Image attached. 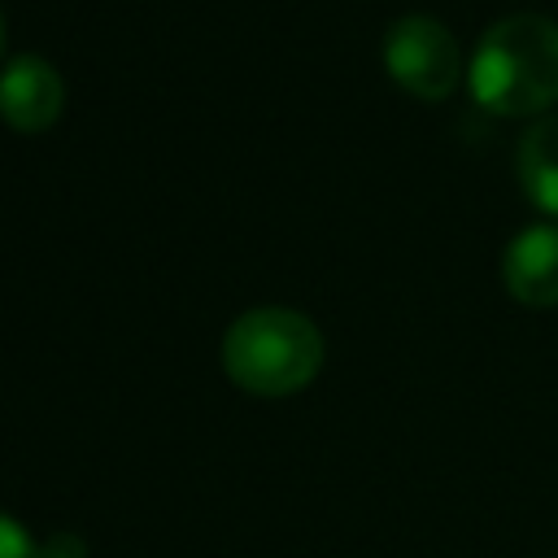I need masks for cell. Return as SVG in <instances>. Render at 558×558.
<instances>
[{
  "label": "cell",
  "instance_id": "6da1fadb",
  "mask_svg": "<svg viewBox=\"0 0 558 558\" xmlns=\"http://www.w3.org/2000/svg\"><path fill=\"white\" fill-rule=\"evenodd\" d=\"M471 96L497 118H536L558 100V22L510 13L493 22L466 70Z\"/></svg>",
  "mask_w": 558,
  "mask_h": 558
},
{
  "label": "cell",
  "instance_id": "7a4b0ae2",
  "mask_svg": "<svg viewBox=\"0 0 558 558\" xmlns=\"http://www.w3.org/2000/svg\"><path fill=\"white\" fill-rule=\"evenodd\" d=\"M222 371L253 397H292L323 371V331L288 305L248 310L222 331Z\"/></svg>",
  "mask_w": 558,
  "mask_h": 558
},
{
  "label": "cell",
  "instance_id": "3957f363",
  "mask_svg": "<svg viewBox=\"0 0 558 558\" xmlns=\"http://www.w3.org/2000/svg\"><path fill=\"white\" fill-rule=\"evenodd\" d=\"M384 65L392 83L418 100H445L462 78V48L432 13H405L384 35Z\"/></svg>",
  "mask_w": 558,
  "mask_h": 558
},
{
  "label": "cell",
  "instance_id": "277c9868",
  "mask_svg": "<svg viewBox=\"0 0 558 558\" xmlns=\"http://www.w3.org/2000/svg\"><path fill=\"white\" fill-rule=\"evenodd\" d=\"M65 109V83L57 74L52 61L22 52L13 61H4L0 70V118L22 131V135H39L48 131Z\"/></svg>",
  "mask_w": 558,
  "mask_h": 558
},
{
  "label": "cell",
  "instance_id": "5b68a950",
  "mask_svg": "<svg viewBox=\"0 0 558 558\" xmlns=\"http://www.w3.org/2000/svg\"><path fill=\"white\" fill-rule=\"evenodd\" d=\"M501 283L519 305H558V222H532L506 244Z\"/></svg>",
  "mask_w": 558,
  "mask_h": 558
},
{
  "label": "cell",
  "instance_id": "8992f818",
  "mask_svg": "<svg viewBox=\"0 0 558 558\" xmlns=\"http://www.w3.org/2000/svg\"><path fill=\"white\" fill-rule=\"evenodd\" d=\"M514 166H519V183H523V196L554 214L558 218V113H545L536 118L523 140H519V153H514Z\"/></svg>",
  "mask_w": 558,
  "mask_h": 558
},
{
  "label": "cell",
  "instance_id": "52a82bcc",
  "mask_svg": "<svg viewBox=\"0 0 558 558\" xmlns=\"http://www.w3.org/2000/svg\"><path fill=\"white\" fill-rule=\"evenodd\" d=\"M0 558H44V545H35L13 514H0Z\"/></svg>",
  "mask_w": 558,
  "mask_h": 558
},
{
  "label": "cell",
  "instance_id": "ba28073f",
  "mask_svg": "<svg viewBox=\"0 0 558 558\" xmlns=\"http://www.w3.org/2000/svg\"><path fill=\"white\" fill-rule=\"evenodd\" d=\"M44 558H83V541L78 536H52L48 545H44Z\"/></svg>",
  "mask_w": 558,
  "mask_h": 558
},
{
  "label": "cell",
  "instance_id": "9c48e42d",
  "mask_svg": "<svg viewBox=\"0 0 558 558\" xmlns=\"http://www.w3.org/2000/svg\"><path fill=\"white\" fill-rule=\"evenodd\" d=\"M0 52H4V13H0Z\"/></svg>",
  "mask_w": 558,
  "mask_h": 558
}]
</instances>
